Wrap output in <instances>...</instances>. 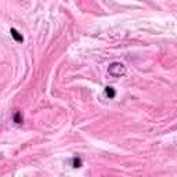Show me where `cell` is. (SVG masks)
Instances as JSON below:
<instances>
[{
	"label": "cell",
	"instance_id": "1",
	"mask_svg": "<svg viewBox=\"0 0 177 177\" xmlns=\"http://www.w3.org/2000/svg\"><path fill=\"white\" fill-rule=\"evenodd\" d=\"M108 73L111 76H115V78H119V76L125 75L126 73V66L123 65L122 62H112L108 68Z\"/></svg>",
	"mask_w": 177,
	"mask_h": 177
},
{
	"label": "cell",
	"instance_id": "2",
	"mask_svg": "<svg viewBox=\"0 0 177 177\" xmlns=\"http://www.w3.org/2000/svg\"><path fill=\"white\" fill-rule=\"evenodd\" d=\"M10 33H11V36L14 37L15 42H18V43H22V42H24V37H22V35H19V32L17 31V29L11 28L10 29Z\"/></svg>",
	"mask_w": 177,
	"mask_h": 177
},
{
	"label": "cell",
	"instance_id": "3",
	"mask_svg": "<svg viewBox=\"0 0 177 177\" xmlns=\"http://www.w3.org/2000/svg\"><path fill=\"white\" fill-rule=\"evenodd\" d=\"M105 96H107L108 98H114L116 96L115 89H114V87H111V86H107V87H105Z\"/></svg>",
	"mask_w": 177,
	"mask_h": 177
},
{
	"label": "cell",
	"instance_id": "4",
	"mask_svg": "<svg viewBox=\"0 0 177 177\" xmlns=\"http://www.w3.org/2000/svg\"><path fill=\"white\" fill-rule=\"evenodd\" d=\"M72 165H73V167H80L82 166V159L80 158H73Z\"/></svg>",
	"mask_w": 177,
	"mask_h": 177
},
{
	"label": "cell",
	"instance_id": "5",
	"mask_svg": "<svg viewBox=\"0 0 177 177\" xmlns=\"http://www.w3.org/2000/svg\"><path fill=\"white\" fill-rule=\"evenodd\" d=\"M14 122H15V123H21V122H22V115H21V112H15V115H14Z\"/></svg>",
	"mask_w": 177,
	"mask_h": 177
}]
</instances>
